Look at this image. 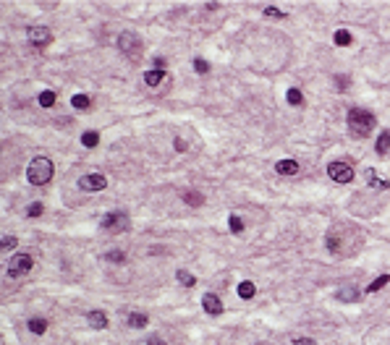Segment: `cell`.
<instances>
[{"label":"cell","mask_w":390,"mask_h":345,"mask_svg":"<svg viewBox=\"0 0 390 345\" xmlns=\"http://www.w3.org/2000/svg\"><path fill=\"white\" fill-rule=\"evenodd\" d=\"M45 212V207L40 204V202H34V204H29V209H26V214L29 217H40V214Z\"/></svg>","instance_id":"30"},{"label":"cell","mask_w":390,"mask_h":345,"mask_svg":"<svg viewBox=\"0 0 390 345\" xmlns=\"http://www.w3.org/2000/svg\"><path fill=\"white\" fill-rule=\"evenodd\" d=\"M87 322H89V324L95 327V329H105V327H108V314L95 309V311L87 314Z\"/></svg>","instance_id":"13"},{"label":"cell","mask_w":390,"mask_h":345,"mask_svg":"<svg viewBox=\"0 0 390 345\" xmlns=\"http://www.w3.org/2000/svg\"><path fill=\"white\" fill-rule=\"evenodd\" d=\"M105 186H108V178L100 175V173H89V175H84V178L79 181L81 191H102Z\"/></svg>","instance_id":"8"},{"label":"cell","mask_w":390,"mask_h":345,"mask_svg":"<svg viewBox=\"0 0 390 345\" xmlns=\"http://www.w3.org/2000/svg\"><path fill=\"white\" fill-rule=\"evenodd\" d=\"M183 202H186L189 207H202L204 196L199 194V191H186V194H183Z\"/></svg>","instance_id":"20"},{"label":"cell","mask_w":390,"mask_h":345,"mask_svg":"<svg viewBox=\"0 0 390 345\" xmlns=\"http://www.w3.org/2000/svg\"><path fill=\"white\" fill-rule=\"evenodd\" d=\"M286 99H288V105H301V102H304V94H301V89L291 87V89L286 92Z\"/></svg>","instance_id":"22"},{"label":"cell","mask_w":390,"mask_h":345,"mask_svg":"<svg viewBox=\"0 0 390 345\" xmlns=\"http://www.w3.org/2000/svg\"><path fill=\"white\" fill-rule=\"evenodd\" d=\"M26 178L32 186H45L52 178V162L48 157H34L26 167Z\"/></svg>","instance_id":"2"},{"label":"cell","mask_w":390,"mask_h":345,"mask_svg":"<svg viewBox=\"0 0 390 345\" xmlns=\"http://www.w3.org/2000/svg\"><path fill=\"white\" fill-rule=\"evenodd\" d=\"M81 144H84V147H89V149H95L97 144H100V134H97V131H84Z\"/></svg>","instance_id":"21"},{"label":"cell","mask_w":390,"mask_h":345,"mask_svg":"<svg viewBox=\"0 0 390 345\" xmlns=\"http://www.w3.org/2000/svg\"><path fill=\"white\" fill-rule=\"evenodd\" d=\"M165 76H168V71H163V68H152V71L144 73V84H147V87H160Z\"/></svg>","instance_id":"12"},{"label":"cell","mask_w":390,"mask_h":345,"mask_svg":"<svg viewBox=\"0 0 390 345\" xmlns=\"http://www.w3.org/2000/svg\"><path fill=\"white\" fill-rule=\"evenodd\" d=\"M105 262L123 264V262H126V254H123V251H108V254H105Z\"/></svg>","instance_id":"26"},{"label":"cell","mask_w":390,"mask_h":345,"mask_svg":"<svg viewBox=\"0 0 390 345\" xmlns=\"http://www.w3.org/2000/svg\"><path fill=\"white\" fill-rule=\"evenodd\" d=\"M333 42L338 45V47H348V45L354 42V34H351L348 29H338V32H335V37H333Z\"/></svg>","instance_id":"16"},{"label":"cell","mask_w":390,"mask_h":345,"mask_svg":"<svg viewBox=\"0 0 390 345\" xmlns=\"http://www.w3.org/2000/svg\"><path fill=\"white\" fill-rule=\"evenodd\" d=\"M346 123L351 128V134H356L359 139H362V136H369L374 131V123H377V120H374V115L369 110H364V107H351Z\"/></svg>","instance_id":"1"},{"label":"cell","mask_w":390,"mask_h":345,"mask_svg":"<svg viewBox=\"0 0 390 345\" xmlns=\"http://www.w3.org/2000/svg\"><path fill=\"white\" fill-rule=\"evenodd\" d=\"M89 102H92L89 94H73V97H71V105L76 107V110H87Z\"/></svg>","instance_id":"23"},{"label":"cell","mask_w":390,"mask_h":345,"mask_svg":"<svg viewBox=\"0 0 390 345\" xmlns=\"http://www.w3.org/2000/svg\"><path fill=\"white\" fill-rule=\"evenodd\" d=\"M128 327H134V329H142V327H147V314H139V311H134V314H128Z\"/></svg>","instance_id":"18"},{"label":"cell","mask_w":390,"mask_h":345,"mask_svg":"<svg viewBox=\"0 0 390 345\" xmlns=\"http://www.w3.org/2000/svg\"><path fill=\"white\" fill-rule=\"evenodd\" d=\"M118 50L126 52V55H131V58H136V55L142 52V37L136 34V32H121V37H118Z\"/></svg>","instance_id":"4"},{"label":"cell","mask_w":390,"mask_h":345,"mask_svg":"<svg viewBox=\"0 0 390 345\" xmlns=\"http://www.w3.org/2000/svg\"><path fill=\"white\" fill-rule=\"evenodd\" d=\"M175 280H178L183 288H194V285H196V277H194L191 272H186V270H178V272H175Z\"/></svg>","instance_id":"19"},{"label":"cell","mask_w":390,"mask_h":345,"mask_svg":"<svg viewBox=\"0 0 390 345\" xmlns=\"http://www.w3.org/2000/svg\"><path fill=\"white\" fill-rule=\"evenodd\" d=\"M228 228H231L236 235H239V233H244V222H241V217H236V214H231V217H228Z\"/></svg>","instance_id":"28"},{"label":"cell","mask_w":390,"mask_h":345,"mask_svg":"<svg viewBox=\"0 0 390 345\" xmlns=\"http://www.w3.org/2000/svg\"><path fill=\"white\" fill-rule=\"evenodd\" d=\"M388 282H390V275H380V277L374 280L369 288H366V293H377V290H382V288L388 285Z\"/></svg>","instance_id":"24"},{"label":"cell","mask_w":390,"mask_h":345,"mask_svg":"<svg viewBox=\"0 0 390 345\" xmlns=\"http://www.w3.org/2000/svg\"><path fill=\"white\" fill-rule=\"evenodd\" d=\"M26 327H29V332H34V335H45L48 332V322H45L42 317H32L26 322Z\"/></svg>","instance_id":"14"},{"label":"cell","mask_w":390,"mask_h":345,"mask_svg":"<svg viewBox=\"0 0 390 345\" xmlns=\"http://www.w3.org/2000/svg\"><path fill=\"white\" fill-rule=\"evenodd\" d=\"M13 246H16V235H5L3 238V251H11Z\"/></svg>","instance_id":"32"},{"label":"cell","mask_w":390,"mask_h":345,"mask_svg":"<svg viewBox=\"0 0 390 345\" xmlns=\"http://www.w3.org/2000/svg\"><path fill=\"white\" fill-rule=\"evenodd\" d=\"M34 267V259H32V254H16L8 262V267H5V275H8L11 280H19V277H24V275L29 272Z\"/></svg>","instance_id":"3"},{"label":"cell","mask_w":390,"mask_h":345,"mask_svg":"<svg viewBox=\"0 0 390 345\" xmlns=\"http://www.w3.org/2000/svg\"><path fill=\"white\" fill-rule=\"evenodd\" d=\"M335 298H338L341 303H356L359 298H362V293H359L354 285H343V288L335 290Z\"/></svg>","instance_id":"10"},{"label":"cell","mask_w":390,"mask_h":345,"mask_svg":"<svg viewBox=\"0 0 390 345\" xmlns=\"http://www.w3.org/2000/svg\"><path fill=\"white\" fill-rule=\"evenodd\" d=\"M37 99H40L42 107H52V105H55V92L45 89V92H40V97H37Z\"/></svg>","instance_id":"25"},{"label":"cell","mask_w":390,"mask_h":345,"mask_svg":"<svg viewBox=\"0 0 390 345\" xmlns=\"http://www.w3.org/2000/svg\"><path fill=\"white\" fill-rule=\"evenodd\" d=\"M366 181H369V186H374V188H388V186H390L388 181H377L374 170H366Z\"/></svg>","instance_id":"27"},{"label":"cell","mask_w":390,"mask_h":345,"mask_svg":"<svg viewBox=\"0 0 390 345\" xmlns=\"http://www.w3.org/2000/svg\"><path fill=\"white\" fill-rule=\"evenodd\" d=\"M293 345H317L312 337H293Z\"/></svg>","instance_id":"33"},{"label":"cell","mask_w":390,"mask_h":345,"mask_svg":"<svg viewBox=\"0 0 390 345\" xmlns=\"http://www.w3.org/2000/svg\"><path fill=\"white\" fill-rule=\"evenodd\" d=\"M254 293H257V288H254V282H251V280H244V282H239V298H244V301H249V298H254Z\"/></svg>","instance_id":"17"},{"label":"cell","mask_w":390,"mask_h":345,"mask_svg":"<svg viewBox=\"0 0 390 345\" xmlns=\"http://www.w3.org/2000/svg\"><path fill=\"white\" fill-rule=\"evenodd\" d=\"M327 175H330L333 181H338V183H348L351 178H354V167H351L348 162H343V160H335V162L327 165Z\"/></svg>","instance_id":"5"},{"label":"cell","mask_w":390,"mask_h":345,"mask_svg":"<svg viewBox=\"0 0 390 345\" xmlns=\"http://www.w3.org/2000/svg\"><path fill=\"white\" fill-rule=\"evenodd\" d=\"M144 345H165V340H163V337H157V335H152Z\"/></svg>","instance_id":"34"},{"label":"cell","mask_w":390,"mask_h":345,"mask_svg":"<svg viewBox=\"0 0 390 345\" xmlns=\"http://www.w3.org/2000/svg\"><path fill=\"white\" fill-rule=\"evenodd\" d=\"M265 16H275V19H283V16H286V13H283L280 8H275V5H267V8H265Z\"/></svg>","instance_id":"31"},{"label":"cell","mask_w":390,"mask_h":345,"mask_svg":"<svg viewBox=\"0 0 390 345\" xmlns=\"http://www.w3.org/2000/svg\"><path fill=\"white\" fill-rule=\"evenodd\" d=\"M374 152H377V155H388V152H390V131H382V134L377 136Z\"/></svg>","instance_id":"15"},{"label":"cell","mask_w":390,"mask_h":345,"mask_svg":"<svg viewBox=\"0 0 390 345\" xmlns=\"http://www.w3.org/2000/svg\"><path fill=\"white\" fill-rule=\"evenodd\" d=\"M202 309L210 314V317H220L223 314V303H220V298L215 293H204L202 296Z\"/></svg>","instance_id":"9"},{"label":"cell","mask_w":390,"mask_h":345,"mask_svg":"<svg viewBox=\"0 0 390 345\" xmlns=\"http://www.w3.org/2000/svg\"><path fill=\"white\" fill-rule=\"evenodd\" d=\"M194 68H196V73H202V76L210 73V63H207L204 58H196V60H194Z\"/></svg>","instance_id":"29"},{"label":"cell","mask_w":390,"mask_h":345,"mask_svg":"<svg viewBox=\"0 0 390 345\" xmlns=\"http://www.w3.org/2000/svg\"><path fill=\"white\" fill-rule=\"evenodd\" d=\"M165 66V58H155V68H163Z\"/></svg>","instance_id":"35"},{"label":"cell","mask_w":390,"mask_h":345,"mask_svg":"<svg viewBox=\"0 0 390 345\" xmlns=\"http://www.w3.org/2000/svg\"><path fill=\"white\" fill-rule=\"evenodd\" d=\"M26 40H29V45H34V47H45V45H50L52 34H50L48 26H29L26 29Z\"/></svg>","instance_id":"7"},{"label":"cell","mask_w":390,"mask_h":345,"mask_svg":"<svg viewBox=\"0 0 390 345\" xmlns=\"http://www.w3.org/2000/svg\"><path fill=\"white\" fill-rule=\"evenodd\" d=\"M102 228L110 230V233H123V230L128 228L126 212H108V214L102 217Z\"/></svg>","instance_id":"6"},{"label":"cell","mask_w":390,"mask_h":345,"mask_svg":"<svg viewBox=\"0 0 390 345\" xmlns=\"http://www.w3.org/2000/svg\"><path fill=\"white\" fill-rule=\"evenodd\" d=\"M275 170L280 175H296L299 173V162H296V160H278V162H275Z\"/></svg>","instance_id":"11"}]
</instances>
